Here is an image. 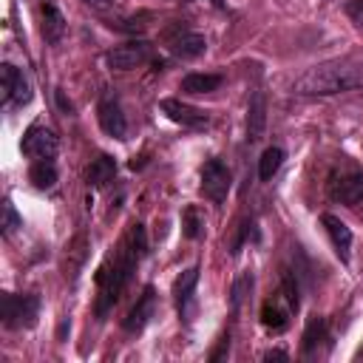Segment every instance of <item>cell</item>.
I'll return each mask as SVG.
<instances>
[{"mask_svg":"<svg viewBox=\"0 0 363 363\" xmlns=\"http://www.w3.org/2000/svg\"><path fill=\"white\" fill-rule=\"evenodd\" d=\"M145 252H147V233H145V227L136 221V224H130L128 235L119 241V247L113 250V255H108V261H105V264L99 267V272H96L99 295H96L94 312H96L99 320H102V318L111 312V306L119 301L122 289L128 286V281H130V275L136 272V267H139V261L145 258Z\"/></svg>","mask_w":363,"mask_h":363,"instance_id":"cell-1","label":"cell"},{"mask_svg":"<svg viewBox=\"0 0 363 363\" xmlns=\"http://www.w3.org/2000/svg\"><path fill=\"white\" fill-rule=\"evenodd\" d=\"M357 88H363V62L357 60L318 62L292 82L295 96H337Z\"/></svg>","mask_w":363,"mask_h":363,"instance_id":"cell-2","label":"cell"},{"mask_svg":"<svg viewBox=\"0 0 363 363\" xmlns=\"http://www.w3.org/2000/svg\"><path fill=\"white\" fill-rule=\"evenodd\" d=\"M0 303H3V326L6 329H31L40 318V298L31 292H26V295L3 292Z\"/></svg>","mask_w":363,"mask_h":363,"instance_id":"cell-3","label":"cell"},{"mask_svg":"<svg viewBox=\"0 0 363 363\" xmlns=\"http://www.w3.org/2000/svg\"><path fill=\"white\" fill-rule=\"evenodd\" d=\"M326 196L337 204L354 207L363 201V170L357 167H346V170H335L329 173L326 182Z\"/></svg>","mask_w":363,"mask_h":363,"instance_id":"cell-4","label":"cell"},{"mask_svg":"<svg viewBox=\"0 0 363 363\" xmlns=\"http://www.w3.org/2000/svg\"><path fill=\"white\" fill-rule=\"evenodd\" d=\"M150 57H153V45L147 40H128L122 45H113L105 54V62L113 71H130V68L145 65Z\"/></svg>","mask_w":363,"mask_h":363,"instance_id":"cell-5","label":"cell"},{"mask_svg":"<svg viewBox=\"0 0 363 363\" xmlns=\"http://www.w3.org/2000/svg\"><path fill=\"white\" fill-rule=\"evenodd\" d=\"M0 88H3V105L6 108H23L31 102V82L11 62L0 65Z\"/></svg>","mask_w":363,"mask_h":363,"instance_id":"cell-6","label":"cell"},{"mask_svg":"<svg viewBox=\"0 0 363 363\" xmlns=\"http://www.w3.org/2000/svg\"><path fill=\"white\" fill-rule=\"evenodd\" d=\"M20 147H23V153H26L31 162H37V159H54L57 150H60V139H57V133H54L51 128H45V125H31V128H26Z\"/></svg>","mask_w":363,"mask_h":363,"instance_id":"cell-7","label":"cell"},{"mask_svg":"<svg viewBox=\"0 0 363 363\" xmlns=\"http://www.w3.org/2000/svg\"><path fill=\"white\" fill-rule=\"evenodd\" d=\"M230 187H233V173H230V167H227L221 159H210V162L201 167V193H204L210 201L221 204V201L227 199Z\"/></svg>","mask_w":363,"mask_h":363,"instance_id":"cell-8","label":"cell"},{"mask_svg":"<svg viewBox=\"0 0 363 363\" xmlns=\"http://www.w3.org/2000/svg\"><path fill=\"white\" fill-rule=\"evenodd\" d=\"M159 108H162V113H164L170 122H176V125H182V128H190V130H204V128H210V116H207L201 108H193V105H187V102H182V99H176V96L162 99Z\"/></svg>","mask_w":363,"mask_h":363,"instance_id":"cell-9","label":"cell"},{"mask_svg":"<svg viewBox=\"0 0 363 363\" xmlns=\"http://www.w3.org/2000/svg\"><path fill=\"white\" fill-rule=\"evenodd\" d=\"M96 119H99V128L113 136V139H125L128 136V119L122 113V105L113 94H105L96 105Z\"/></svg>","mask_w":363,"mask_h":363,"instance_id":"cell-10","label":"cell"},{"mask_svg":"<svg viewBox=\"0 0 363 363\" xmlns=\"http://www.w3.org/2000/svg\"><path fill=\"white\" fill-rule=\"evenodd\" d=\"M199 264L187 267L176 281H173V301H176V312L182 320H190V312H193V292H196V284H199Z\"/></svg>","mask_w":363,"mask_h":363,"instance_id":"cell-11","label":"cell"},{"mask_svg":"<svg viewBox=\"0 0 363 363\" xmlns=\"http://www.w3.org/2000/svg\"><path fill=\"white\" fill-rule=\"evenodd\" d=\"M153 312H156V289L147 284L145 289H142V295H139V301L133 303V309L128 312V318H125V332H130V335H139L147 323H150V318H153Z\"/></svg>","mask_w":363,"mask_h":363,"instance_id":"cell-12","label":"cell"},{"mask_svg":"<svg viewBox=\"0 0 363 363\" xmlns=\"http://www.w3.org/2000/svg\"><path fill=\"white\" fill-rule=\"evenodd\" d=\"M320 224H323V230H326V235H329V241H332V247H335L337 258H340L343 264H349L352 230L346 227V221H340V218H337V216H332V213H323V216H320Z\"/></svg>","mask_w":363,"mask_h":363,"instance_id":"cell-13","label":"cell"},{"mask_svg":"<svg viewBox=\"0 0 363 363\" xmlns=\"http://www.w3.org/2000/svg\"><path fill=\"white\" fill-rule=\"evenodd\" d=\"M40 14H43V37H45V43L60 45L62 37H65V28H68L60 6L54 0H40Z\"/></svg>","mask_w":363,"mask_h":363,"instance_id":"cell-14","label":"cell"},{"mask_svg":"<svg viewBox=\"0 0 363 363\" xmlns=\"http://www.w3.org/2000/svg\"><path fill=\"white\" fill-rule=\"evenodd\" d=\"M167 48L179 60H196V57H201L207 51V40L199 31H182V34L167 40Z\"/></svg>","mask_w":363,"mask_h":363,"instance_id":"cell-15","label":"cell"},{"mask_svg":"<svg viewBox=\"0 0 363 363\" xmlns=\"http://www.w3.org/2000/svg\"><path fill=\"white\" fill-rule=\"evenodd\" d=\"M264 128H267V96L264 91H252L247 108V142L255 145L264 136Z\"/></svg>","mask_w":363,"mask_h":363,"instance_id":"cell-16","label":"cell"},{"mask_svg":"<svg viewBox=\"0 0 363 363\" xmlns=\"http://www.w3.org/2000/svg\"><path fill=\"white\" fill-rule=\"evenodd\" d=\"M289 315H292V309H289V303H286L281 295L264 301V306H261V323H264L269 332H275V335H281V332L289 326Z\"/></svg>","mask_w":363,"mask_h":363,"instance_id":"cell-17","label":"cell"},{"mask_svg":"<svg viewBox=\"0 0 363 363\" xmlns=\"http://www.w3.org/2000/svg\"><path fill=\"white\" fill-rule=\"evenodd\" d=\"M113 176H116V159L108 156V153L96 156L85 170V179H88L91 187H105L108 182H113Z\"/></svg>","mask_w":363,"mask_h":363,"instance_id":"cell-18","label":"cell"},{"mask_svg":"<svg viewBox=\"0 0 363 363\" xmlns=\"http://www.w3.org/2000/svg\"><path fill=\"white\" fill-rule=\"evenodd\" d=\"M221 82H224L221 74H199V71H190V74L182 77L179 91H184V94H213Z\"/></svg>","mask_w":363,"mask_h":363,"instance_id":"cell-19","label":"cell"},{"mask_svg":"<svg viewBox=\"0 0 363 363\" xmlns=\"http://www.w3.org/2000/svg\"><path fill=\"white\" fill-rule=\"evenodd\" d=\"M28 179H31V184L37 190H51L57 184V164H54V159H37V162H31Z\"/></svg>","mask_w":363,"mask_h":363,"instance_id":"cell-20","label":"cell"},{"mask_svg":"<svg viewBox=\"0 0 363 363\" xmlns=\"http://www.w3.org/2000/svg\"><path fill=\"white\" fill-rule=\"evenodd\" d=\"M284 159H286L284 147H278V145L267 147V150L261 153V159H258V179H261V182H269V179H272V176L281 170Z\"/></svg>","mask_w":363,"mask_h":363,"instance_id":"cell-21","label":"cell"},{"mask_svg":"<svg viewBox=\"0 0 363 363\" xmlns=\"http://www.w3.org/2000/svg\"><path fill=\"white\" fill-rule=\"evenodd\" d=\"M323 340H326V320L323 318H309L306 329H303V354H312Z\"/></svg>","mask_w":363,"mask_h":363,"instance_id":"cell-22","label":"cell"},{"mask_svg":"<svg viewBox=\"0 0 363 363\" xmlns=\"http://www.w3.org/2000/svg\"><path fill=\"white\" fill-rule=\"evenodd\" d=\"M201 233H204V216L199 213V207H187L184 210V235L199 238Z\"/></svg>","mask_w":363,"mask_h":363,"instance_id":"cell-23","label":"cell"},{"mask_svg":"<svg viewBox=\"0 0 363 363\" xmlns=\"http://www.w3.org/2000/svg\"><path fill=\"white\" fill-rule=\"evenodd\" d=\"M0 227H3V235H11L17 227H23V218L17 216V210H14V204L9 199L3 201V224Z\"/></svg>","mask_w":363,"mask_h":363,"instance_id":"cell-24","label":"cell"},{"mask_svg":"<svg viewBox=\"0 0 363 363\" xmlns=\"http://www.w3.org/2000/svg\"><path fill=\"white\" fill-rule=\"evenodd\" d=\"M250 238H258V227H255V221H244V224L238 227V235H235V241H233L230 252H233V255H235V252H241V247H244Z\"/></svg>","mask_w":363,"mask_h":363,"instance_id":"cell-25","label":"cell"},{"mask_svg":"<svg viewBox=\"0 0 363 363\" xmlns=\"http://www.w3.org/2000/svg\"><path fill=\"white\" fill-rule=\"evenodd\" d=\"M244 289H252V275H241V278L233 284V289H230V303H233V309L241 303Z\"/></svg>","mask_w":363,"mask_h":363,"instance_id":"cell-26","label":"cell"},{"mask_svg":"<svg viewBox=\"0 0 363 363\" xmlns=\"http://www.w3.org/2000/svg\"><path fill=\"white\" fill-rule=\"evenodd\" d=\"M346 14L357 28H363V0H349L346 3Z\"/></svg>","mask_w":363,"mask_h":363,"instance_id":"cell-27","label":"cell"},{"mask_svg":"<svg viewBox=\"0 0 363 363\" xmlns=\"http://www.w3.org/2000/svg\"><path fill=\"white\" fill-rule=\"evenodd\" d=\"M82 6H88V9H94V11H99V14H105V11H113V9L119 6V0H82Z\"/></svg>","mask_w":363,"mask_h":363,"instance_id":"cell-28","label":"cell"},{"mask_svg":"<svg viewBox=\"0 0 363 363\" xmlns=\"http://www.w3.org/2000/svg\"><path fill=\"white\" fill-rule=\"evenodd\" d=\"M264 357H267V360H272V357H275V360H286V352H281V349H275V352H267Z\"/></svg>","mask_w":363,"mask_h":363,"instance_id":"cell-29","label":"cell"}]
</instances>
